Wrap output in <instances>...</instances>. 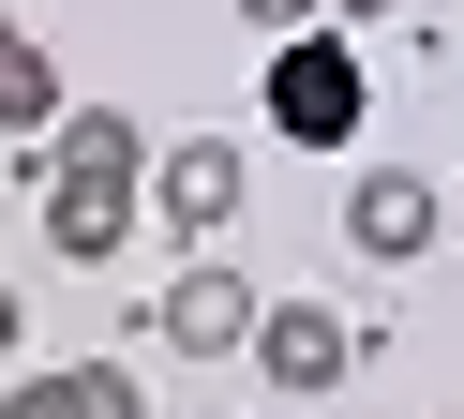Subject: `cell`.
I'll list each match as a JSON object with an SVG mask.
<instances>
[{
    "instance_id": "obj_1",
    "label": "cell",
    "mask_w": 464,
    "mask_h": 419,
    "mask_svg": "<svg viewBox=\"0 0 464 419\" xmlns=\"http://www.w3.org/2000/svg\"><path fill=\"white\" fill-rule=\"evenodd\" d=\"M135 195H150V135L121 105H61V150H45V255L105 269L135 239Z\"/></svg>"
},
{
    "instance_id": "obj_2",
    "label": "cell",
    "mask_w": 464,
    "mask_h": 419,
    "mask_svg": "<svg viewBox=\"0 0 464 419\" xmlns=\"http://www.w3.org/2000/svg\"><path fill=\"white\" fill-rule=\"evenodd\" d=\"M360 120H374V90H360V45H344V30L270 45V135H285V150H344Z\"/></svg>"
},
{
    "instance_id": "obj_3",
    "label": "cell",
    "mask_w": 464,
    "mask_h": 419,
    "mask_svg": "<svg viewBox=\"0 0 464 419\" xmlns=\"http://www.w3.org/2000/svg\"><path fill=\"white\" fill-rule=\"evenodd\" d=\"M135 225L225 239V225H240V135H165V150H150V195H135Z\"/></svg>"
},
{
    "instance_id": "obj_4",
    "label": "cell",
    "mask_w": 464,
    "mask_h": 419,
    "mask_svg": "<svg viewBox=\"0 0 464 419\" xmlns=\"http://www.w3.org/2000/svg\"><path fill=\"white\" fill-rule=\"evenodd\" d=\"M255 375H270V389H300V404H314V389H344V375H360V329H344L330 315V299H255Z\"/></svg>"
},
{
    "instance_id": "obj_5",
    "label": "cell",
    "mask_w": 464,
    "mask_h": 419,
    "mask_svg": "<svg viewBox=\"0 0 464 419\" xmlns=\"http://www.w3.org/2000/svg\"><path fill=\"white\" fill-rule=\"evenodd\" d=\"M344 239H360L374 269H420L434 239H450V195H434V180H404V165H374L360 195H344Z\"/></svg>"
},
{
    "instance_id": "obj_6",
    "label": "cell",
    "mask_w": 464,
    "mask_h": 419,
    "mask_svg": "<svg viewBox=\"0 0 464 419\" xmlns=\"http://www.w3.org/2000/svg\"><path fill=\"white\" fill-rule=\"evenodd\" d=\"M150 329H165V345H180V359H240V345H255V285H240V269H225V255H195L180 285L150 299Z\"/></svg>"
},
{
    "instance_id": "obj_7",
    "label": "cell",
    "mask_w": 464,
    "mask_h": 419,
    "mask_svg": "<svg viewBox=\"0 0 464 419\" xmlns=\"http://www.w3.org/2000/svg\"><path fill=\"white\" fill-rule=\"evenodd\" d=\"M0 419H150V389H135L121 359H45V375L0 389Z\"/></svg>"
},
{
    "instance_id": "obj_8",
    "label": "cell",
    "mask_w": 464,
    "mask_h": 419,
    "mask_svg": "<svg viewBox=\"0 0 464 419\" xmlns=\"http://www.w3.org/2000/svg\"><path fill=\"white\" fill-rule=\"evenodd\" d=\"M0 135H61V60L0 15Z\"/></svg>"
},
{
    "instance_id": "obj_9",
    "label": "cell",
    "mask_w": 464,
    "mask_h": 419,
    "mask_svg": "<svg viewBox=\"0 0 464 419\" xmlns=\"http://www.w3.org/2000/svg\"><path fill=\"white\" fill-rule=\"evenodd\" d=\"M255 30H270V45H300V30H330V0H240Z\"/></svg>"
},
{
    "instance_id": "obj_10",
    "label": "cell",
    "mask_w": 464,
    "mask_h": 419,
    "mask_svg": "<svg viewBox=\"0 0 464 419\" xmlns=\"http://www.w3.org/2000/svg\"><path fill=\"white\" fill-rule=\"evenodd\" d=\"M374 15H404V0H330V30H374Z\"/></svg>"
},
{
    "instance_id": "obj_11",
    "label": "cell",
    "mask_w": 464,
    "mask_h": 419,
    "mask_svg": "<svg viewBox=\"0 0 464 419\" xmlns=\"http://www.w3.org/2000/svg\"><path fill=\"white\" fill-rule=\"evenodd\" d=\"M15 329H31V315H15V285H0V359H15Z\"/></svg>"
},
{
    "instance_id": "obj_12",
    "label": "cell",
    "mask_w": 464,
    "mask_h": 419,
    "mask_svg": "<svg viewBox=\"0 0 464 419\" xmlns=\"http://www.w3.org/2000/svg\"><path fill=\"white\" fill-rule=\"evenodd\" d=\"M450 225H464V180H450Z\"/></svg>"
}]
</instances>
